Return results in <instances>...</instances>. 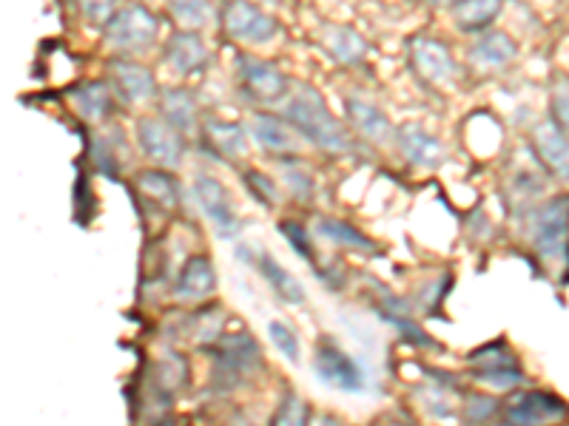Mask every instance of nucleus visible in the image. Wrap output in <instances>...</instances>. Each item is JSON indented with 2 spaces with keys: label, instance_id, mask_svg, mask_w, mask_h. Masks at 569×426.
Wrapping results in <instances>:
<instances>
[{
  "label": "nucleus",
  "instance_id": "nucleus-31",
  "mask_svg": "<svg viewBox=\"0 0 569 426\" xmlns=\"http://www.w3.org/2000/svg\"><path fill=\"white\" fill-rule=\"evenodd\" d=\"M282 160V176L284 185L291 191L297 202H311L313 200V176L311 171L305 169V162L299 156H279Z\"/></svg>",
  "mask_w": 569,
  "mask_h": 426
},
{
  "label": "nucleus",
  "instance_id": "nucleus-4",
  "mask_svg": "<svg viewBox=\"0 0 569 426\" xmlns=\"http://www.w3.org/2000/svg\"><path fill=\"white\" fill-rule=\"evenodd\" d=\"M106 32V45L120 58H140L157 43L160 34V18L142 3H126L117 9Z\"/></svg>",
  "mask_w": 569,
  "mask_h": 426
},
{
  "label": "nucleus",
  "instance_id": "nucleus-8",
  "mask_svg": "<svg viewBox=\"0 0 569 426\" xmlns=\"http://www.w3.org/2000/svg\"><path fill=\"white\" fill-rule=\"evenodd\" d=\"M237 83L242 94L259 105L284 103V98L291 94V80L284 78V71L253 54H237Z\"/></svg>",
  "mask_w": 569,
  "mask_h": 426
},
{
  "label": "nucleus",
  "instance_id": "nucleus-37",
  "mask_svg": "<svg viewBox=\"0 0 569 426\" xmlns=\"http://www.w3.org/2000/svg\"><path fill=\"white\" fill-rule=\"evenodd\" d=\"M505 409V404L496 398H490V395H470V398L465 400V420L467 424H487L490 418H496L498 413Z\"/></svg>",
  "mask_w": 569,
  "mask_h": 426
},
{
  "label": "nucleus",
  "instance_id": "nucleus-22",
  "mask_svg": "<svg viewBox=\"0 0 569 426\" xmlns=\"http://www.w3.org/2000/svg\"><path fill=\"white\" fill-rule=\"evenodd\" d=\"M242 258H246V262H251V265L257 267L259 276L266 278L268 287H271V291L277 293L282 302H288V304H302L305 302L302 282H299V278L293 276L291 271H284V267L279 265L271 253H268V251H257V253L242 251Z\"/></svg>",
  "mask_w": 569,
  "mask_h": 426
},
{
  "label": "nucleus",
  "instance_id": "nucleus-24",
  "mask_svg": "<svg viewBox=\"0 0 569 426\" xmlns=\"http://www.w3.org/2000/svg\"><path fill=\"white\" fill-rule=\"evenodd\" d=\"M217 291V273H213L211 258L208 256H191L182 265L180 276L174 282V298L180 302H206Z\"/></svg>",
  "mask_w": 569,
  "mask_h": 426
},
{
  "label": "nucleus",
  "instance_id": "nucleus-7",
  "mask_svg": "<svg viewBox=\"0 0 569 426\" xmlns=\"http://www.w3.org/2000/svg\"><path fill=\"white\" fill-rule=\"evenodd\" d=\"M547 194V169L536 156V151L525 149V154L512 160V171L505 176V200L516 216H525L538 200Z\"/></svg>",
  "mask_w": 569,
  "mask_h": 426
},
{
  "label": "nucleus",
  "instance_id": "nucleus-11",
  "mask_svg": "<svg viewBox=\"0 0 569 426\" xmlns=\"http://www.w3.org/2000/svg\"><path fill=\"white\" fill-rule=\"evenodd\" d=\"M313 373H317L319 382L339 389V393H362L365 384H368L362 364L330 342L319 344V349L313 353Z\"/></svg>",
  "mask_w": 569,
  "mask_h": 426
},
{
  "label": "nucleus",
  "instance_id": "nucleus-2",
  "mask_svg": "<svg viewBox=\"0 0 569 426\" xmlns=\"http://www.w3.org/2000/svg\"><path fill=\"white\" fill-rule=\"evenodd\" d=\"M530 245L543 267L561 273L569 267V196H552L532 207Z\"/></svg>",
  "mask_w": 569,
  "mask_h": 426
},
{
  "label": "nucleus",
  "instance_id": "nucleus-14",
  "mask_svg": "<svg viewBox=\"0 0 569 426\" xmlns=\"http://www.w3.org/2000/svg\"><path fill=\"white\" fill-rule=\"evenodd\" d=\"M530 142L536 156L541 160V165L547 169V174L556 176V180L569 182V134L561 125L547 116L541 123L532 125Z\"/></svg>",
  "mask_w": 569,
  "mask_h": 426
},
{
  "label": "nucleus",
  "instance_id": "nucleus-29",
  "mask_svg": "<svg viewBox=\"0 0 569 426\" xmlns=\"http://www.w3.org/2000/svg\"><path fill=\"white\" fill-rule=\"evenodd\" d=\"M166 9H169V18L186 32H200L211 27L213 20L211 0H166Z\"/></svg>",
  "mask_w": 569,
  "mask_h": 426
},
{
  "label": "nucleus",
  "instance_id": "nucleus-36",
  "mask_svg": "<svg viewBox=\"0 0 569 426\" xmlns=\"http://www.w3.org/2000/svg\"><path fill=\"white\" fill-rule=\"evenodd\" d=\"M242 180H246V187L251 191V196L259 202V205H266V207L279 205V187L273 185L271 176L262 174V171H246Z\"/></svg>",
  "mask_w": 569,
  "mask_h": 426
},
{
  "label": "nucleus",
  "instance_id": "nucleus-17",
  "mask_svg": "<svg viewBox=\"0 0 569 426\" xmlns=\"http://www.w3.org/2000/svg\"><path fill=\"white\" fill-rule=\"evenodd\" d=\"M251 131L253 142H257L259 149L268 151L273 156H299V140H297V129H293L284 116L268 114V111H257L251 116Z\"/></svg>",
  "mask_w": 569,
  "mask_h": 426
},
{
  "label": "nucleus",
  "instance_id": "nucleus-21",
  "mask_svg": "<svg viewBox=\"0 0 569 426\" xmlns=\"http://www.w3.org/2000/svg\"><path fill=\"white\" fill-rule=\"evenodd\" d=\"M345 114H348L350 129L359 136H365L368 142H376V145H385V142L396 140V129L390 123V116L385 114L382 109L370 100L362 98H348L345 103Z\"/></svg>",
  "mask_w": 569,
  "mask_h": 426
},
{
  "label": "nucleus",
  "instance_id": "nucleus-38",
  "mask_svg": "<svg viewBox=\"0 0 569 426\" xmlns=\"http://www.w3.org/2000/svg\"><path fill=\"white\" fill-rule=\"evenodd\" d=\"M550 116L569 134V78L558 74L550 89Z\"/></svg>",
  "mask_w": 569,
  "mask_h": 426
},
{
  "label": "nucleus",
  "instance_id": "nucleus-33",
  "mask_svg": "<svg viewBox=\"0 0 569 426\" xmlns=\"http://www.w3.org/2000/svg\"><path fill=\"white\" fill-rule=\"evenodd\" d=\"M472 382L485 384V387L501 389V393H510L525 384V373L521 367H505V369H487V373H472Z\"/></svg>",
  "mask_w": 569,
  "mask_h": 426
},
{
  "label": "nucleus",
  "instance_id": "nucleus-19",
  "mask_svg": "<svg viewBox=\"0 0 569 426\" xmlns=\"http://www.w3.org/2000/svg\"><path fill=\"white\" fill-rule=\"evenodd\" d=\"M200 134L202 145H206L217 160L231 162L248 154V134H251V131H248L246 125L231 123V120H220V116H206Z\"/></svg>",
  "mask_w": 569,
  "mask_h": 426
},
{
  "label": "nucleus",
  "instance_id": "nucleus-12",
  "mask_svg": "<svg viewBox=\"0 0 569 426\" xmlns=\"http://www.w3.org/2000/svg\"><path fill=\"white\" fill-rule=\"evenodd\" d=\"M106 74H109V83L120 103L146 105L160 98L154 74L142 63H134L131 58H114L109 69H106Z\"/></svg>",
  "mask_w": 569,
  "mask_h": 426
},
{
  "label": "nucleus",
  "instance_id": "nucleus-15",
  "mask_svg": "<svg viewBox=\"0 0 569 426\" xmlns=\"http://www.w3.org/2000/svg\"><path fill=\"white\" fill-rule=\"evenodd\" d=\"M162 60L180 78H200L202 71L208 69V63H211V52H208L206 40L200 34L180 29L162 45Z\"/></svg>",
  "mask_w": 569,
  "mask_h": 426
},
{
  "label": "nucleus",
  "instance_id": "nucleus-30",
  "mask_svg": "<svg viewBox=\"0 0 569 426\" xmlns=\"http://www.w3.org/2000/svg\"><path fill=\"white\" fill-rule=\"evenodd\" d=\"M472 373H487V369H505V367H518V358L505 342H492L487 347H479L476 353H470L467 358Z\"/></svg>",
  "mask_w": 569,
  "mask_h": 426
},
{
  "label": "nucleus",
  "instance_id": "nucleus-6",
  "mask_svg": "<svg viewBox=\"0 0 569 426\" xmlns=\"http://www.w3.org/2000/svg\"><path fill=\"white\" fill-rule=\"evenodd\" d=\"M408 63L416 78L430 89H453L459 83V63L450 45L436 38H413L408 43Z\"/></svg>",
  "mask_w": 569,
  "mask_h": 426
},
{
  "label": "nucleus",
  "instance_id": "nucleus-13",
  "mask_svg": "<svg viewBox=\"0 0 569 426\" xmlns=\"http://www.w3.org/2000/svg\"><path fill=\"white\" fill-rule=\"evenodd\" d=\"M569 409L563 407V400L541 389H525V393H512L505 400V415L510 424L530 426V424H550V420L567 418Z\"/></svg>",
  "mask_w": 569,
  "mask_h": 426
},
{
  "label": "nucleus",
  "instance_id": "nucleus-16",
  "mask_svg": "<svg viewBox=\"0 0 569 426\" xmlns=\"http://www.w3.org/2000/svg\"><path fill=\"white\" fill-rule=\"evenodd\" d=\"M396 145H399L401 156L413 165V169L436 171L445 165L447 145L436 134L425 131L421 125H401L396 131Z\"/></svg>",
  "mask_w": 569,
  "mask_h": 426
},
{
  "label": "nucleus",
  "instance_id": "nucleus-20",
  "mask_svg": "<svg viewBox=\"0 0 569 426\" xmlns=\"http://www.w3.org/2000/svg\"><path fill=\"white\" fill-rule=\"evenodd\" d=\"M71 103H74V111L83 116L86 123H94V125H103L109 123L111 114L117 109V94L111 89L109 80H86V83L74 85L69 91Z\"/></svg>",
  "mask_w": 569,
  "mask_h": 426
},
{
  "label": "nucleus",
  "instance_id": "nucleus-34",
  "mask_svg": "<svg viewBox=\"0 0 569 426\" xmlns=\"http://www.w3.org/2000/svg\"><path fill=\"white\" fill-rule=\"evenodd\" d=\"M279 233H282L284 240H288V245H291L293 251H297V256H302L305 262H311V265H317V253H313L311 233H308V227L299 225V222L284 220V222H279Z\"/></svg>",
  "mask_w": 569,
  "mask_h": 426
},
{
  "label": "nucleus",
  "instance_id": "nucleus-9",
  "mask_svg": "<svg viewBox=\"0 0 569 426\" xmlns=\"http://www.w3.org/2000/svg\"><path fill=\"white\" fill-rule=\"evenodd\" d=\"M137 145L160 169H177L186 156V134L169 125L162 116H140L137 120Z\"/></svg>",
  "mask_w": 569,
  "mask_h": 426
},
{
  "label": "nucleus",
  "instance_id": "nucleus-32",
  "mask_svg": "<svg viewBox=\"0 0 569 426\" xmlns=\"http://www.w3.org/2000/svg\"><path fill=\"white\" fill-rule=\"evenodd\" d=\"M311 420V407L299 398L297 393H284L282 400H279L277 413H273L271 424H291V426H302Z\"/></svg>",
  "mask_w": 569,
  "mask_h": 426
},
{
  "label": "nucleus",
  "instance_id": "nucleus-42",
  "mask_svg": "<svg viewBox=\"0 0 569 426\" xmlns=\"http://www.w3.org/2000/svg\"><path fill=\"white\" fill-rule=\"evenodd\" d=\"M425 3L433 9H445V7H453L456 0H425Z\"/></svg>",
  "mask_w": 569,
  "mask_h": 426
},
{
  "label": "nucleus",
  "instance_id": "nucleus-3",
  "mask_svg": "<svg viewBox=\"0 0 569 426\" xmlns=\"http://www.w3.org/2000/svg\"><path fill=\"white\" fill-rule=\"evenodd\" d=\"M213 355V389L228 393L240 387L248 375L262 367V353L251 333H222L211 347H206Z\"/></svg>",
  "mask_w": 569,
  "mask_h": 426
},
{
  "label": "nucleus",
  "instance_id": "nucleus-26",
  "mask_svg": "<svg viewBox=\"0 0 569 426\" xmlns=\"http://www.w3.org/2000/svg\"><path fill=\"white\" fill-rule=\"evenodd\" d=\"M134 185L140 191V196L151 202V205L162 207V211H177L182 202V191L177 176H171L169 171L162 169H151V171H140L134 176Z\"/></svg>",
  "mask_w": 569,
  "mask_h": 426
},
{
  "label": "nucleus",
  "instance_id": "nucleus-27",
  "mask_svg": "<svg viewBox=\"0 0 569 426\" xmlns=\"http://www.w3.org/2000/svg\"><path fill=\"white\" fill-rule=\"evenodd\" d=\"M501 9H505V0H456L450 14L459 32L481 34L496 23Z\"/></svg>",
  "mask_w": 569,
  "mask_h": 426
},
{
  "label": "nucleus",
  "instance_id": "nucleus-25",
  "mask_svg": "<svg viewBox=\"0 0 569 426\" xmlns=\"http://www.w3.org/2000/svg\"><path fill=\"white\" fill-rule=\"evenodd\" d=\"M157 105H160L162 120L174 125L180 134L188 136L202 129L200 114H197V98L191 89H162Z\"/></svg>",
  "mask_w": 569,
  "mask_h": 426
},
{
  "label": "nucleus",
  "instance_id": "nucleus-1",
  "mask_svg": "<svg viewBox=\"0 0 569 426\" xmlns=\"http://www.w3.org/2000/svg\"><path fill=\"white\" fill-rule=\"evenodd\" d=\"M282 116L297 129V134L302 140L317 145L325 154H348L353 149V140H350L348 129L339 123L337 116L330 114V109L325 105V98L313 85H291V94L284 98Z\"/></svg>",
  "mask_w": 569,
  "mask_h": 426
},
{
  "label": "nucleus",
  "instance_id": "nucleus-43",
  "mask_svg": "<svg viewBox=\"0 0 569 426\" xmlns=\"http://www.w3.org/2000/svg\"><path fill=\"white\" fill-rule=\"evenodd\" d=\"M271 3H282V0H271Z\"/></svg>",
  "mask_w": 569,
  "mask_h": 426
},
{
  "label": "nucleus",
  "instance_id": "nucleus-40",
  "mask_svg": "<svg viewBox=\"0 0 569 426\" xmlns=\"http://www.w3.org/2000/svg\"><path fill=\"white\" fill-rule=\"evenodd\" d=\"M421 404H425V409L433 418H447V420H453L456 415V404L453 398H450V393H445V387H436V389H421Z\"/></svg>",
  "mask_w": 569,
  "mask_h": 426
},
{
  "label": "nucleus",
  "instance_id": "nucleus-10",
  "mask_svg": "<svg viewBox=\"0 0 569 426\" xmlns=\"http://www.w3.org/2000/svg\"><path fill=\"white\" fill-rule=\"evenodd\" d=\"M194 200L200 211L206 213V220L211 222L213 233L222 240H237L242 231V220L233 211V202L228 196L226 185L220 180H213L211 174H200L194 180Z\"/></svg>",
  "mask_w": 569,
  "mask_h": 426
},
{
  "label": "nucleus",
  "instance_id": "nucleus-39",
  "mask_svg": "<svg viewBox=\"0 0 569 426\" xmlns=\"http://www.w3.org/2000/svg\"><path fill=\"white\" fill-rule=\"evenodd\" d=\"M78 9L86 23L106 29L117 14V0H78Z\"/></svg>",
  "mask_w": 569,
  "mask_h": 426
},
{
  "label": "nucleus",
  "instance_id": "nucleus-5",
  "mask_svg": "<svg viewBox=\"0 0 569 426\" xmlns=\"http://www.w3.org/2000/svg\"><path fill=\"white\" fill-rule=\"evenodd\" d=\"M220 27L228 40L248 45L271 43L279 34V20L251 0H226L220 9Z\"/></svg>",
  "mask_w": 569,
  "mask_h": 426
},
{
  "label": "nucleus",
  "instance_id": "nucleus-23",
  "mask_svg": "<svg viewBox=\"0 0 569 426\" xmlns=\"http://www.w3.org/2000/svg\"><path fill=\"white\" fill-rule=\"evenodd\" d=\"M319 43L345 69L359 65L365 60V54H368V40L356 32V29L342 27V23H325L322 32H319Z\"/></svg>",
  "mask_w": 569,
  "mask_h": 426
},
{
  "label": "nucleus",
  "instance_id": "nucleus-41",
  "mask_svg": "<svg viewBox=\"0 0 569 426\" xmlns=\"http://www.w3.org/2000/svg\"><path fill=\"white\" fill-rule=\"evenodd\" d=\"M89 149H91V160H94V165H98L106 176H117V162H114V154H111L109 142H106L103 136H94V140L89 142Z\"/></svg>",
  "mask_w": 569,
  "mask_h": 426
},
{
  "label": "nucleus",
  "instance_id": "nucleus-28",
  "mask_svg": "<svg viewBox=\"0 0 569 426\" xmlns=\"http://www.w3.org/2000/svg\"><path fill=\"white\" fill-rule=\"evenodd\" d=\"M317 233L322 240L333 242L339 247H350V251H359V253H376V242L370 236H365L359 227L348 225L342 220H333V216H322L317 220Z\"/></svg>",
  "mask_w": 569,
  "mask_h": 426
},
{
  "label": "nucleus",
  "instance_id": "nucleus-35",
  "mask_svg": "<svg viewBox=\"0 0 569 426\" xmlns=\"http://www.w3.org/2000/svg\"><path fill=\"white\" fill-rule=\"evenodd\" d=\"M268 338H271L273 347L288 358L291 364H299V355H302V347H299V338L291 327L284 322H268Z\"/></svg>",
  "mask_w": 569,
  "mask_h": 426
},
{
  "label": "nucleus",
  "instance_id": "nucleus-18",
  "mask_svg": "<svg viewBox=\"0 0 569 426\" xmlns=\"http://www.w3.org/2000/svg\"><path fill=\"white\" fill-rule=\"evenodd\" d=\"M467 58H470L472 69L485 71V74H496V71H505L507 65L516 63L518 43L507 32L487 29V32H481L479 38L472 40V45L467 49Z\"/></svg>",
  "mask_w": 569,
  "mask_h": 426
}]
</instances>
